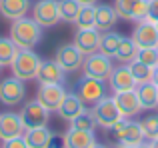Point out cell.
Returning <instances> with one entry per match:
<instances>
[{"label":"cell","instance_id":"12","mask_svg":"<svg viewBox=\"0 0 158 148\" xmlns=\"http://www.w3.org/2000/svg\"><path fill=\"white\" fill-rule=\"evenodd\" d=\"M134 40V44L140 48H156L158 46V28L154 22L150 20H142V22H136V28L130 36Z\"/></svg>","mask_w":158,"mask_h":148},{"label":"cell","instance_id":"22","mask_svg":"<svg viewBox=\"0 0 158 148\" xmlns=\"http://www.w3.org/2000/svg\"><path fill=\"white\" fill-rule=\"evenodd\" d=\"M24 140L28 148H46L52 138V130L48 126H38V128H28L24 130Z\"/></svg>","mask_w":158,"mask_h":148},{"label":"cell","instance_id":"4","mask_svg":"<svg viewBox=\"0 0 158 148\" xmlns=\"http://www.w3.org/2000/svg\"><path fill=\"white\" fill-rule=\"evenodd\" d=\"M112 134L114 138L124 146H138L140 142H144V132H142V126L140 122L136 120H128V118H122L120 122H116L112 126Z\"/></svg>","mask_w":158,"mask_h":148},{"label":"cell","instance_id":"35","mask_svg":"<svg viewBox=\"0 0 158 148\" xmlns=\"http://www.w3.org/2000/svg\"><path fill=\"white\" fill-rule=\"evenodd\" d=\"M46 148H66V142H64V134H56L52 132V138L48 142Z\"/></svg>","mask_w":158,"mask_h":148},{"label":"cell","instance_id":"39","mask_svg":"<svg viewBox=\"0 0 158 148\" xmlns=\"http://www.w3.org/2000/svg\"><path fill=\"white\" fill-rule=\"evenodd\" d=\"M80 4H96V0H78Z\"/></svg>","mask_w":158,"mask_h":148},{"label":"cell","instance_id":"34","mask_svg":"<svg viewBox=\"0 0 158 148\" xmlns=\"http://www.w3.org/2000/svg\"><path fill=\"white\" fill-rule=\"evenodd\" d=\"M2 148H28V146L24 136H16V138H10V140H4Z\"/></svg>","mask_w":158,"mask_h":148},{"label":"cell","instance_id":"17","mask_svg":"<svg viewBox=\"0 0 158 148\" xmlns=\"http://www.w3.org/2000/svg\"><path fill=\"white\" fill-rule=\"evenodd\" d=\"M64 70L60 68V64L56 60H42L36 74V80L40 84H64Z\"/></svg>","mask_w":158,"mask_h":148},{"label":"cell","instance_id":"36","mask_svg":"<svg viewBox=\"0 0 158 148\" xmlns=\"http://www.w3.org/2000/svg\"><path fill=\"white\" fill-rule=\"evenodd\" d=\"M148 20L150 22L158 20V0H148Z\"/></svg>","mask_w":158,"mask_h":148},{"label":"cell","instance_id":"27","mask_svg":"<svg viewBox=\"0 0 158 148\" xmlns=\"http://www.w3.org/2000/svg\"><path fill=\"white\" fill-rule=\"evenodd\" d=\"M18 46L10 36H0V68L2 66H10L14 60Z\"/></svg>","mask_w":158,"mask_h":148},{"label":"cell","instance_id":"10","mask_svg":"<svg viewBox=\"0 0 158 148\" xmlns=\"http://www.w3.org/2000/svg\"><path fill=\"white\" fill-rule=\"evenodd\" d=\"M60 68L64 72H76L82 68V62H84V54L78 50L74 44H62L56 50V56H54Z\"/></svg>","mask_w":158,"mask_h":148},{"label":"cell","instance_id":"8","mask_svg":"<svg viewBox=\"0 0 158 148\" xmlns=\"http://www.w3.org/2000/svg\"><path fill=\"white\" fill-rule=\"evenodd\" d=\"M48 116H50V110H46L38 100H30L22 106L20 110V118H22L24 128H38V126H46L48 124Z\"/></svg>","mask_w":158,"mask_h":148},{"label":"cell","instance_id":"41","mask_svg":"<svg viewBox=\"0 0 158 148\" xmlns=\"http://www.w3.org/2000/svg\"><path fill=\"white\" fill-rule=\"evenodd\" d=\"M114 148H132V146H124V144H120V142H118V144H116Z\"/></svg>","mask_w":158,"mask_h":148},{"label":"cell","instance_id":"19","mask_svg":"<svg viewBox=\"0 0 158 148\" xmlns=\"http://www.w3.org/2000/svg\"><path fill=\"white\" fill-rule=\"evenodd\" d=\"M64 142L66 148H92L96 144V136L94 130H78L70 126L64 132Z\"/></svg>","mask_w":158,"mask_h":148},{"label":"cell","instance_id":"6","mask_svg":"<svg viewBox=\"0 0 158 148\" xmlns=\"http://www.w3.org/2000/svg\"><path fill=\"white\" fill-rule=\"evenodd\" d=\"M24 96H26L24 80H20L16 76L0 80V102L4 106H18L24 100Z\"/></svg>","mask_w":158,"mask_h":148},{"label":"cell","instance_id":"29","mask_svg":"<svg viewBox=\"0 0 158 148\" xmlns=\"http://www.w3.org/2000/svg\"><path fill=\"white\" fill-rule=\"evenodd\" d=\"M128 68H130L136 84H144V82L152 80V66H148V64L140 62V60H132V62L128 64Z\"/></svg>","mask_w":158,"mask_h":148},{"label":"cell","instance_id":"5","mask_svg":"<svg viewBox=\"0 0 158 148\" xmlns=\"http://www.w3.org/2000/svg\"><path fill=\"white\" fill-rule=\"evenodd\" d=\"M112 60L110 56L102 54V52H94V54H88L84 56V62H82V72L84 76H90V78H96V80H108L112 72Z\"/></svg>","mask_w":158,"mask_h":148},{"label":"cell","instance_id":"40","mask_svg":"<svg viewBox=\"0 0 158 148\" xmlns=\"http://www.w3.org/2000/svg\"><path fill=\"white\" fill-rule=\"evenodd\" d=\"M134 148H150V146H148L146 142H140V144H138V146H134Z\"/></svg>","mask_w":158,"mask_h":148},{"label":"cell","instance_id":"21","mask_svg":"<svg viewBox=\"0 0 158 148\" xmlns=\"http://www.w3.org/2000/svg\"><path fill=\"white\" fill-rule=\"evenodd\" d=\"M116 22H118V14H116L114 6H110V4H98L94 28H98L100 32H108L116 26Z\"/></svg>","mask_w":158,"mask_h":148},{"label":"cell","instance_id":"11","mask_svg":"<svg viewBox=\"0 0 158 148\" xmlns=\"http://www.w3.org/2000/svg\"><path fill=\"white\" fill-rule=\"evenodd\" d=\"M66 90L62 84H40L38 92H36V100L40 102V104L44 106L46 110H58L62 104V100H64L66 96Z\"/></svg>","mask_w":158,"mask_h":148},{"label":"cell","instance_id":"1","mask_svg":"<svg viewBox=\"0 0 158 148\" xmlns=\"http://www.w3.org/2000/svg\"><path fill=\"white\" fill-rule=\"evenodd\" d=\"M10 38L16 42L18 48H34L42 40V26L34 18H18L10 24Z\"/></svg>","mask_w":158,"mask_h":148},{"label":"cell","instance_id":"32","mask_svg":"<svg viewBox=\"0 0 158 148\" xmlns=\"http://www.w3.org/2000/svg\"><path fill=\"white\" fill-rule=\"evenodd\" d=\"M140 126H142L144 138H148V140L156 138L158 136V114H148L146 118H142Z\"/></svg>","mask_w":158,"mask_h":148},{"label":"cell","instance_id":"42","mask_svg":"<svg viewBox=\"0 0 158 148\" xmlns=\"http://www.w3.org/2000/svg\"><path fill=\"white\" fill-rule=\"evenodd\" d=\"M92 148H108V146H104V144H94Z\"/></svg>","mask_w":158,"mask_h":148},{"label":"cell","instance_id":"24","mask_svg":"<svg viewBox=\"0 0 158 148\" xmlns=\"http://www.w3.org/2000/svg\"><path fill=\"white\" fill-rule=\"evenodd\" d=\"M136 56H138V46L134 44V40L122 36V40H120V46H118V50H116L114 58L120 60L122 64H130L132 60H136Z\"/></svg>","mask_w":158,"mask_h":148},{"label":"cell","instance_id":"13","mask_svg":"<svg viewBox=\"0 0 158 148\" xmlns=\"http://www.w3.org/2000/svg\"><path fill=\"white\" fill-rule=\"evenodd\" d=\"M100 36H102V32L98 28H82V30H76L72 44L84 56H88V54L98 52V48H100Z\"/></svg>","mask_w":158,"mask_h":148},{"label":"cell","instance_id":"31","mask_svg":"<svg viewBox=\"0 0 158 148\" xmlns=\"http://www.w3.org/2000/svg\"><path fill=\"white\" fill-rule=\"evenodd\" d=\"M70 126H72V128H78V130H94L96 120H94V116H92L90 110H84L82 114H78V116L70 122Z\"/></svg>","mask_w":158,"mask_h":148},{"label":"cell","instance_id":"15","mask_svg":"<svg viewBox=\"0 0 158 148\" xmlns=\"http://www.w3.org/2000/svg\"><path fill=\"white\" fill-rule=\"evenodd\" d=\"M24 124H22V118L20 114L14 112H2L0 114V140H10V138L16 136H22L24 134Z\"/></svg>","mask_w":158,"mask_h":148},{"label":"cell","instance_id":"9","mask_svg":"<svg viewBox=\"0 0 158 148\" xmlns=\"http://www.w3.org/2000/svg\"><path fill=\"white\" fill-rule=\"evenodd\" d=\"M32 18L40 24L42 28H52L60 20L58 12V0H38L32 6Z\"/></svg>","mask_w":158,"mask_h":148},{"label":"cell","instance_id":"30","mask_svg":"<svg viewBox=\"0 0 158 148\" xmlns=\"http://www.w3.org/2000/svg\"><path fill=\"white\" fill-rule=\"evenodd\" d=\"M138 0H116L114 2V10L118 14V18L122 20H132L134 18V8Z\"/></svg>","mask_w":158,"mask_h":148},{"label":"cell","instance_id":"20","mask_svg":"<svg viewBox=\"0 0 158 148\" xmlns=\"http://www.w3.org/2000/svg\"><path fill=\"white\" fill-rule=\"evenodd\" d=\"M32 2L30 0H0V14L6 20H18L30 12Z\"/></svg>","mask_w":158,"mask_h":148},{"label":"cell","instance_id":"44","mask_svg":"<svg viewBox=\"0 0 158 148\" xmlns=\"http://www.w3.org/2000/svg\"><path fill=\"white\" fill-rule=\"evenodd\" d=\"M156 48H158V46H156Z\"/></svg>","mask_w":158,"mask_h":148},{"label":"cell","instance_id":"33","mask_svg":"<svg viewBox=\"0 0 158 148\" xmlns=\"http://www.w3.org/2000/svg\"><path fill=\"white\" fill-rule=\"evenodd\" d=\"M136 60H140V62H144V64L154 68L158 64V48H140Z\"/></svg>","mask_w":158,"mask_h":148},{"label":"cell","instance_id":"28","mask_svg":"<svg viewBox=\"0 0 158 148\" xmlns=\"http://www.w3.org/2000/svg\"><path fill=\"white\" fill-rule=\"evenodd\" d=\"M80 8H82V4L78 2V0H58V12H60L62 22L72 24L74 20H76Z\"/></svg>","mask_w":158,"mask_h":148},{"label":"cell","instance_id":"7","mask_svg":"<svg viewBox=\"0 0 158 148\" xmlns=\"http://www.w3.org/2000/svg\"><path fill=\"white\" fill-rule=\"evenodd\" d=\"M76 94L82 98L84 104L94 106L98 100L106 96V86L102 80H96V78H90V76H82L76 84Z\"/></svg>","mask_w":158,"mask_h":148},{"label":"cell","instance_id":"43","mask_svg":"<svg viewBox=\"0 0 158 148\" xmlns=\"http://www.w3.org/2000/svg\"><path fill=\"white\" fill-rule=\"evenodd\" d=\"M154 24H156V28H158V20H156V22H154Z\"/></svg>","mask_w":158,"mask_h":148},{"label":"cell","instance_id":"26","mask_svg":"<svg viewBox=\"0 0 158 148\" xmlns=\"http://www.w3.org/2000/svg\"><path fill=\"white\" fill-rule=\"evenodd\" d=\"M74 24H76L78 30H82V28H94V24H96V4H82Z\"/></svg>","mask_w":158,"mask_h":148},{"label":"cell","instance_id":"3","mask_svg":"<svg viewBox=\"0 0 158 148\" xmlns=\"http://www.w3.org/2000/svg\"><path fill=\"white\" fill-rule=\"evenodd\" d=\"M90 112H92L94 120H96V126H102V128H106V130H110L116 122H120L124 118L122 114H120L116 102H114V96H112V98L104 96L102 100H98L96 104L92 106Z\"/></svg>","mask_w":158,"mask_h":148},{"label":"cell","instance_id":"16","mask_svg":"<svg viewBox=\"0 0 158 148\" xmlns=\"http://www.w3.org/2000/svg\"><path fill=\"white\" fill-rule=\"evenodd\" d=\"M114 102H116V106H118L120 114L124 118H132L134 114H138L142 110L138 94H136V88L134 90H124V92H114Z\"/></svg>","mask_w":158,"mask_h":148},{"label":"cell","instance_id":"38","mask_svg":"<svg viewBox=\"0 0 158 148\" xmlns=\"http://www.w3.org/2000/svg\"><path fill=\"white\" fill-rule=\"evenodd\" d=\"M148 146H150V148H158V136H156V138H152V140L148 142Z\"/></svg>","mask_w":158,"mask_h":148},{"label":"cell","instance_id":"37","mask_svg":"<svg viewBox=\"0 0 158 148\" xmlns=\"http://www.w3.org/2000/svg\"><path fill=\"white\" fill-rule=\"evenodd\" d=\"M152 82H154V84L158 86V64L154 68H152Z\"/></svg>","mask_w":158,"mask_h":148},{"label":"cell","instance_id":"23","mask_svg":"<svg viewBox=\"0 0 158 148\" xmlns=\"http://www.w3.org/2000/svg\"><path fill=\"white\" fill-rule=\"evenodd\" d=\"M136 94L142 110H152L158 106V86L154 82H144V84H136Z\"/></svg>","mask_w":158,"mask_h":148},{"label":"cell","instance_id":"25","mask_svg":"<svg viewBox=\"0 0 158 148\" xmlns=\"http://www.w3.org/2000/svg\"><path fill=\"white\" fill-rule=\"evenodd\" d=\"M120 40H122V36H120L118 32H114V30L102 32L98 52H102V54H106V56H110V58H112V56L116 54V50H118V46H120Z\"/></svg>","mask_w":158,"mask_h":148},{"label":"cell","instance_id":"2","mask_svg":"<svg viewBox=\"0 0 158 148\" xmlns=\"http://www.w3.org/2000/svg\"><path fill=\"white\" fill-rule=\"evenodd\" d=\"M40 62H42V58H40L32 48H18V52H16L14 60H12V64H10L12 76L20 78V80H24V82L32 80V78H36V74H38Z\"/></svg>","mask_w":158,"mask_h":148},{"label":"cell","instance_id":"18","mask_svg":"<svg viewBox=\"0 0 158 148\" xmlns=\"http://www.w3.org/2000/svg\"><path fill=\"white\" fill-rule=\"evenodd\" d=\"M84 110H86V104L82 102V98L78 96L76 92H68V94L64 96V100H62L60 108H58L56 112L60 114V118H62V120L72 122L74 118H76L78 114H82Z\"/></svg>","mask_w":158,"mask_h":148},{"label":"cell","instance_id":"14","mask_svg":"<svg viewBox=\"0 0 158 148\" xmlns=\"http://www.w3.org/2000/svg\"><path fill=\"white\" fill-rule=\"evenodd\" d=\"M108 84H110L112 92H124V90H134L136 80L132 76L128 64H120V66L112 68L110 76H108Z\"/></svg>","mask_w":158,"mask_h":148}]
</instances>
